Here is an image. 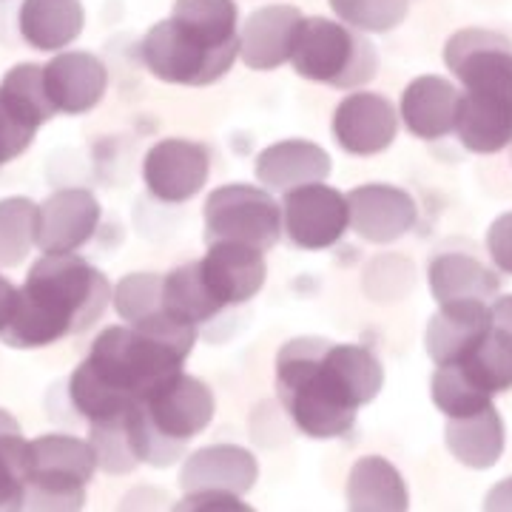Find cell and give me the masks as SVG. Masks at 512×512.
Listing matches in <instances>:
<instances>
[{
	"mask_svg": "<svg viewBox=\"0 0 512 512\" xmlns=\"http://www.w3.org/2000/svg\"><path fill=\"white\" fill-rule=\"evenodd\" d=\"M490 328H493V313L487 302L481 299L444 302L424 333L427 356L436 362V367L461 362L490 333Z\"/></svg>",
	"mask_w": 512,
	"mask_h": 512,
	"instance_id": "cell-17",
	"label": "cell"
},
{
	"mask_svg": "<svg viewBox=\"0 0 512 512\" xmlns=\"http://www.w3.org/2000/svg\"><path fill=\"white\" fill-rule=\"evenodd\" d=\"M114 311L128 325L143 322L148 316L163 311V276L160 274H128L117 282L111 293Z\"/></svg>",
	"mask_w": 512,
	"mask_h": 512,
	"instance_id": "cell-35",
	"label": "cell"
},
{
	"mask_svg": "<svg viewBox=\"0 0 512 512\" xmlns=\"http://www.w3.org/2000/svg\"><path fill=\"white\" fill-rule=\"evenodd\" d=\"M211 174V151L185 140V137H165L148 148L143 160V183L148 194L165 205H180L194 200L208 183Z\"/></svg>",
	"mask_w": 512,
	"mask_h": 512,
	"instance_id": "cell-11",
	"label": "cell"
},
{
	"mask_svg": "<svg viewBox=\"0 0 512 512\" xmlns=\"http://www.w3.org/2000/svg\"><path fill=\"white\" fill-rule=\"evenodd\" d=\"M18 26L32 49L60 52L83 35L86 12L80 0H23Z\"/></svg>",
	"mask_w": 512,
	"mask_h": 512,
	"instance_id": "cell-23",
	"label": "cell"
},
{
	"mask_svg": "<svg viewBox=\"0 0 512 512\" xmlns=\"http://www.w3.org/2000/svg\"><path fill=\"white\" fill-rule=\"evenodd\" d=\"M484 510H512V478L495 484L484 501Z\"/></svg>",
	"mask_w": 512,
	"mask_h": 512,
	"instance_id": "cell-40",
	"label": "cell"
},
{
	"mask_svg": "<svg viewBox=\"0 0 512 512\" xmlns=\"http://www.w3.org/2000/svg\"><path fill=\"white\" fill-rule=\"evenodd\" d=\"M140 407L151 421V427L163 439L174 441L180 447H185L194 436H200L217 413L211 387L183 370L174 379H168L163 387H157L146 402H140Z\"/></svg>",
	"mask_w": 512,
	"mask_h": 512,
	"instance_id": "cell-10",
	"label": "cell"
},
{
	"mask_svg": "<svg viewBox=\"0 0 512 512\" xmlns=\"http://www.w3.org/2000/svg\"><path fill=\"white\" fill-rule=\"evenodd\" d=\"M330 154L311 140H279L256 154V180L268 191L288 194L293 188L325 183L330 177Z\"/></svg>",
	"mask_w": 512,
	"mask_h": 512,
	"instance_id": "cell-20",
	"label": "cell"
},
{
	"mask_svg": "<svg viewBox=\"0 0 512 512\" xmlns=\"http://www.w3.org/2000/svg\"><path fill=\"white\" fill-rule=\"evenodd\" d=\"M430 396L447 419L473 416L493 404V396H487L481 387L470 382V376L458 365H439L430 379Z\"/></svg>",
	"mask_w": 512,
	"mask_h": 512,
	"instance_id": "cell-33",
	"label": "cell"
},
{
	"mask_svg": "<svg viewBox=\"0 0 512 512\" xmlns=\"http://www.w3.org/2000/svg\"><path fill=\"white\" fill-rule=\"evenodd\" d=\"M128 416V413H126ZM126 416L111 421H94L92 424V444L97 467H103L106 473H131L140 461L134 456L131 436H128Z\"/></svg>",
	"mask_w": 512,
	"mask_h": 512,
	"instance_id": "cell-36",
	"label": "cell"
},
{
	"mask_svg": "<svg viewBox=\"0 0 512 512\" xmlns=\"http://www.w3.org/2000/svg\"><path fill=\"white\" fill-rule=\"evenodd\" d=\"M259 478L256 458L237 444H211L191 453L180 473V487L185 493L217 490V493L245 495L254 490Z\"/></svg>",
	"mask_w": 512,
	"mask_h": 512,
	"instance_id": "cell-19",
	"label": "cell"
},
{
	"mask_svg": "<svg viewBox=\"0 0 512 512\" xmlns=\"http://www.w3.org/2000/svg\"><path fill=\"white\" fill-rule=\"evenodd\" d=\"M444 439H447V450L464 467L490 470L504 453V421L493 404H487L473 416L447 421Z\"/></svg>",
	"mask_w": 512,
	"mask_h": 512,
	"instance_id": "cell-25",
	"label": "cell"
},
{
	"mask_svg": "<svg viewBox=\"0 0 512 512\" xmlns=\"http://www.w3.org/2000/svg\"><path fill=\"white\" fill-rule=\"evenodd\" d=\"M382 384V362L362 345L291 339L276 356V396L308 439H342Z\"/></svg>",
	"mask_w": 512,
	"mask_h": 512,
	"instance_id": "cell-2",
	"label": "cell"
},
{
	"mask_svg": "<svg viewBox=\"0 0 512 512\" xmlns=\"http://www.w3.org/2000/svg\"><path fill=\"white\" fill-rule=\"evenodd\" d=\"M35 128H29L23 120L15 117V111L6 106V100L0 97V165L12 163L20 157L35 140Z\"/></svg>",
	"mask_w": 512,
	"mask_h": 512,
	"instance_id": "cell-37",
	"label": "cell"
},
{
	"mask_svg": "<svg viewBox=\"0 0 512 512\" xmlns=\"http://www.w3.org/2000/svg\"><path fill=\"white\" fill-rule=\"evenodd\" d=\"M109 302L111 285L103 271L74 254H43L18 291L0 339L9 348H49L92 328Z\"/></svg>",
	"mask_w": 512,
	"mask_h": 512,
	"instance_id": "cell-3",
	"label": "cell"
},
{
	"mask_svg": "<svg viewBox=\"0 0 512 512\" xmlns=\"http://www.w3.org/2000/svg\"><path fill=\"white\" fill-rule=\"evenodd\" d=\"M43 86L55 111L86 114L109 89V69L89 52H60L43 66Z\"/></svg>",
	"mask_w": 512,
	"mask_h": 512,
	"instance_id": "cell-16",
	"label": "cell"
},
{
	"mask_svg": "<svg viewBox=\"0 0 512 512\" xmlns=\"http://www.w3.org/2000/svg\"><path fill=\"white\" fill-rule=\"evenodd\" d=\"M444 63L464 92H490L512 100V43L490 29H461L444 46Z\"/></svg>",
	"mask_w": 512,
	"mask_h": 512,
	"instance_id": "cell-9",
	"label": "cell"
},
{
	"mask_svg": "<svg viewBox=\"0 0 512 512\" xmlns=\"http://www.w3.org/2000/svg\"><path fill=\"white\" fill-rule=\"evenodd\" d=\"M163 311L185 325H202L222 311V305L208 291L200 262H188L163 276Z\"/></svg>",
	"mask_w": 512,
	"mask_h": 512,
	"instance_id": "cell-27",
	"label": "cell"
},
{
	"mask_svg": "<svg viewBox=\"0 0 512 512\" xmlns=\"http://www.w3.org/2000/svg\"><path fill=\"white\" fill-rule=\"evenodd\" d=\"M174 510H194V512H208V510H248V504L239 501V495L234 493H217V490H197V493H185L180 504H174Z\"/></svg>",
	"mask_w": 512,
	"mask_h": 512,
	"instance_id": "cell-39",
	"label": "cell"
},
{
	"mask_svg": "<svg viewBox=\"0 0 512 512\" xmlns=\"http://www.w3.org/2000/svg\"><path fill=\"white\" fill-rule=\"evenodd\" d=\"M453 365L461 367L487 396L507 393L512 390V336L493 325L476 348Z\"/></svg>",
	"mask_w": 512,
	"mask_h": 512,
	"instance_id": "cell-28",
	"label": "cell"
},
{
	"mask_svg": "<svg viewBox=\"0 0 512 512\" xmlns=\"http://www.w3.org/2000/svg\"><path fill=\"white\" fill-rule=\"evenodd\" d=\"M345 498L356 512H404L410 507L402 473L382 456L359 458L350 467Z\"/></svg>",
	"mask_w": 512,
	"mask_h": 512,
	"instance_id": "cell-24",
	"label": "cell"
},
{
	"mask_svg": "<svg viewBox=\"0 0 512 512\" xmlns=\"http://www.w3.org/2000/svg\"><path fill=\"white\" fill-rule=\"evenodd\" d=\"M458 92L439 74H424L407 83L402 94V120L419 140H441L456 126Z\"/></svg>",
	"mask_w": 512,
	"mask_h": 512,
	"instance_id": "cell-22",
	"label": "cell"
},
{
	"mask_svg": "<svg viewBox=\"0 0 512 512\" xmlns=\"http://www.w3.org/2000/svg\"><path fill=\"white\" fill-rule=\"evenodd\" d=\"M205 242H245L259 251L274 248L282 237V208L271 191L231 183L211 191L202 208Z\"/></svg>",
	"mask_w": 512,
	"mask_h": 512,
	"instance_id": "cell-7",
	"label": "cell"
},
{
	"mask_svg": "<svg viewBox=\"0 0 512 512\" xmlns=\"http://www.w3.org/2000/svg\"><path fill=\"white\" fill-rule=\"evenodd\" d=\"M427 279H430L433 299L439 305L456 302V299H481V302H487L490 296L498 293V276L467 254L436 256L430 262Z\"/></svg>",
	"mask_w": 512,
	"mask_h": 512,
	"instance_id": "cell-26",
	"label": "cell"
},
{
	"mask_svg": "<svg viewBox=\"0 0 512 512\" xmlns=\"http://www.w3.org/2000/svg\"><path fill=\"white\" fill-rule=\"evenodd\" d=\"M399 131V111L376 92L348 94L333 114V137L353 157H373L393 146Z\"/></svg>",
	"mask_w": 512,
	"mask_h": 512,
	"instance_id": "cell-13",
	"label": "cell"
},
{
	"mask_svg": "<svg viewBox=\"0 0 512 512\" xmlns=\"http://www.w3.org/2000/svg\"><path fill=\"white\" fill-rule=\"evenodd\" d=\"M15 299H18V288H15L9 279H3V276H0V330H3V325L9 322V316H12Z\"/></svg>",
	"mask_w": 512,
	"mask_h": 512,
	"instance_id": "cell-42",
	"label": "cell"
},
{
	"mask_svg": "<svg viewBox=\"0 0 512 512\" xmlns=\"http://www.w3.org/2000/svg\"><path fill=\"white\" fill-rule=\"evenodd\" d=\"M350 228L373 245H390L402 239L416 220V200L396 185L367 183L348 194Z\"/></svg>",
	"mask_w": 512,
	"mask_h": 512,
	"instance_id": "cell-15",
	"label": "cell"
},
{
	"mask_svg": "<svg viewBox=\"0 0 512 512\" xmlns=\"http://www.w3.org/2000/svg\"><path fill=\"white\" fill-rule=\"evenodd\" d=\"M456 137L473 154H495L512 143V100L490 92L458 94Z\"/></svg>",
	"mask_w": 512,
	"mask_h": 512,
	"instance_id": "cell-21",
	"label": "cell"
},
{
	"mask_svg": "<svg viewBox=\"0 0 512 512\" xmlns=\"http://www.w3.org/2000/svg\"><path fill=\"white\" fill-rule=\"evenodd\" d=\"M487 251L501 274L512 276V211L501 214L487 231Z\"/></svg>",
	"mask_w": 512,
	"mask_h": 512,
	"instance_id": "cell-38",
	"label": "cell"
},
{
	"mask_svg": "<svg viewBox=\"0 0 512 512\" xmlns=\"http://www.w3.org/2000/svg\"><path fill=\"white\" fill-rule=\"evenodd\" d=\"M194 345L197 328L165 311L134 325H111L94 339L89 359L72 373L74 410L92 424L126 416L183 370Z\"/></svg>",
	"mask_w": 512,
	"mask_h": 512,
	"instance_id": "cell-1",
	"label": "cell"
},
{
	"mask_svg": "<svg viewBox=\"0 0 512 512\" xmlns=\"http://www.w3.org/2000/svg\"><path fill=\"white\" fill-rule=\"evenodd\" d=\"M37 205L26 197L0 200V268L20 265L35 245Z\"/></svg>",
	"mask_w": 512,
	"mask_h": 512,
	"instance_id": "cell-32",
	"label": "cell"
},
{
	"mask_svg": "<svg viewBox=\"0 0 512 512\" xmlns=\"http://www.w3.org/2000/svg\"><path fill=\"white\" fill-rule=\"evenodd\" d=\"M291 63L299 77L336 89H359L379 72L376 46L345 23L302 18L293 40Z\"/></svg>",
	"mask_w": 512,
	"mask_h": 512,
	"instance_id": "cell-4",
	"label": "cell"
},
{
	"mask_svg": "<svg viewBox=\"0 0 512 512\" xmlns=\"http://www.w3.org/2000/svg\"><path fill=\"white\" fill-rule=\"evenodd\" d=\"M348 197L325 183L293 188L282 202V231L302 251H325L348 234Z\"/></svg>",
	"mask_w": 512,
	"mask_h": 512,
	"instance_id": "cell-8",
	"label": "cell"
},
{
	"mask_svg": "<svg viewBox=\"0 0 512 512\" xmlns=\"http://www.w3.org/2000/svg\"><path fill=\"white\" fill-rule=\"evenodd\" d=\"M237 57L239 46H217L174 18L154 23L140 43L148 72L177 86H211L228 74Z\"/></svg>",
	"mask_w": 512,
	"mask_h": 512,
	"instance_id": "cell-6",
	"label": "cell"
},
{
	"mask_svg": "<svg viewBox=\"0 0 512 512\" xmlns=\"http://www.w3.org/2000/svg\"><path fill=\"white\" fill-rule=\"evenodd\" d=\"M200 271L222 308L251 302L268 279L265 251L245 242H211L200 259Z\"/></svg>",
	"mask_w": 512,
	"mask_h": 512,
	"instance_id": "cell-14",
	"label": "cell"
},
{
	"mask_svg": "<svg viewBox=\"0 0 512 512\" xmlns=\"http://www.w3.org/2000/svg\"><path fill=\"white\" fill-rule=\"evenodd\" d=\"M100 202L86 188H63L37 205L35 245L43 254H74L94 237Z\"/></svg>",
	"mask_w": 512,
	"mask_h": 512,
	"instance_id": "cell-12",
	"label": "cell"
},
{
	"mask_svg": "<svg viewBox=\"0 0 512 512\" xmlns=\"http://www.w3.org/2000/svg\"><path fill=\"white\" fill-rule=\"evenodd\" d=\"M29 476V441L20 424L0 410V510H23Z\"/></svg>",
	"mask_w": 512,
	"mask_h": 512,
	"instance_id": "cell-30",
	"label": "cell"
},
{
	"mask_svg": "<svg viewBox=\"0 0 512 512\" xmlns=\"http://www.w3.org/2000/svg\"><path fill=\"white\" fill-rule=\"evenodd\" d=\"M97 470L89 441L49 433L29 441V476L23 510H80Z\"/></svg>",
	"mask_w": 512,
	"mask_h": 512,
	"instance_id": "cell-5",
	"label": "cell"
},
{
	"mask_svg": "<svg viewBox=\"0 0 512 512\" xmlns=\"http://www.w3.org/2000/svg\"><path fill=\"white\" fill-rule=\"evenodd\" d=\"M302 23V12L296 6H262L239 29V57L254 72L279 69L291 60L296 29Z\"/></svg>",
	"mask_w": 512,
	"mask_h": 512,
	"instance_id": "cell-18",
	"label": "cell"
},
{
	"mask_svg": "<svg viewBox=\"0 0 512 512\" xmlns=\"http://www.w3.org/2000/svg\"><path fill=\"white\" fill-rule=\"evenodd\" d=\"M0 97L6 106L15 111V117L29 128H40L46 120H52L57 111L43 86V66L37 63H20L15 69L3 74Z\"/></svg>",
	"mask_w": 512,
	"mask_h": 512,
	"instance_id": "cell-29",
	"label": "cell"
},
{
	"mask_svg": "<svg viewBox=\"0 0 512 512\" xmlns=\"http://www.w3.org/2000/svg\"><path fill=\"white\" fill-rule=\"evenodd\" d=\"M171 18L217 46H239V12L234 0H177Z\"/></svg>",
	"mask_w": 512,
	"mask_h": 512,
	"instance_id": "cell-31",
	"label": "cell"
},
{
	"mask_svg": "<svg viewBox=\"0 0 512 512\" xmlns=\"http://www.w3.org/2000/svg\"><path fill=\"white\" fill-rule=\"evenodd\" d=\"M330 9L350 29L382 35L407 18L410 0H330Z\"/></svg>",
	"mask_w": 512,
	"mask_h": 512,
	"instance_id": "cell-34",
	"label": "cell"
},
{
	"mask_svg": "<svg viewBox=\"0 0 512 512\" xmlns=\"http://www.w3.org/2000/svg\"><path fill=\"white\" fill-rule=\"evenodd\" d=\"M490 313H493L495 328H501L504 333L512 336V293L510 296H498L493 305H490Z\"/></svg>",
	"mask_w": 512,
	"mask_h": 512,
	"instance_id": "cell-41",
	"label": "cell"
}]
</instances>
